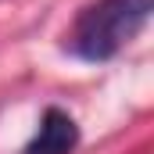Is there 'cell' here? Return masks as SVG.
<instances>
[{
  "label": "cell",
  "instance_id": "6da1fadb",
  "mask_svg": "<svg viewBox=\"0 0 154 154\" xmlns=\"http://www.w3.org/2000/svg\"><path fill=\"white\" fill-rule=\"evenodd\" d=\"M154 0H97L86 7L72 32V50L86 61H111L151 22Z\"/></svg>",
  "mask_w": 154,
  "mask_h": 154
},
{
  "label": "cell",
  "instance_id": "7a4b0ae2",
  "mask_svg": "<svg viewBox=\"0 0 154 154\" xmlns=\"http://www.w3.org/2000/svg\"><path fill=\"white\" fill-rule=\"evenodd\" d=\"M79 143V125L75 118L61 108H47L43 118H39L36 136L25 143L22 154H72Z\"/></svg>",
  "mask_w": 154,
  "mask_h": 154
}]
</instances>
